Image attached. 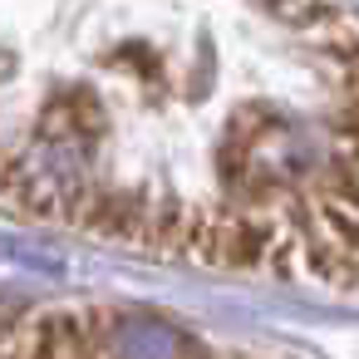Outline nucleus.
<instances>
[{
	"label": "nucleus",
	"instance_id": "nucleus-1",
	"mask_svg": "<svg viewBox=\"0 0 359 359\" xmlns=\"http://www.w3.org/2000/svg\"><path fill=\"white\" fill-rule=\"evenodd\" d=\"M339 0H0V207L128 251L359 285V158L241 89L226 15Z\"/></svg>",
	"mask_w": 359,
	"mask_h": 359
}]
</instances>
